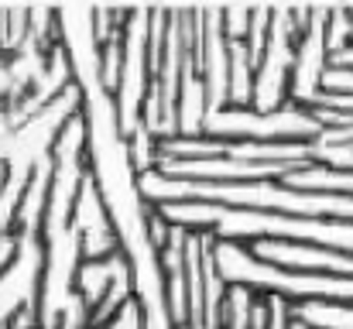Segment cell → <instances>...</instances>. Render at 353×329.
<instances>
[{
    "label": "cell",
    "mask_w": 353,
    "mask_h": 329,
    "mask_svg": "<svg viewBox=\"0 0 353 329\" xmlns=\"http://www.w3.org/2000/svg\"><path fill=\"white\" fill-rule=\"evenodd\" d=\"M292 319H299L312 329H353V302L292 299Z\"/></svg>",
    "instance_id": "cell-1"
}]
</instances>
